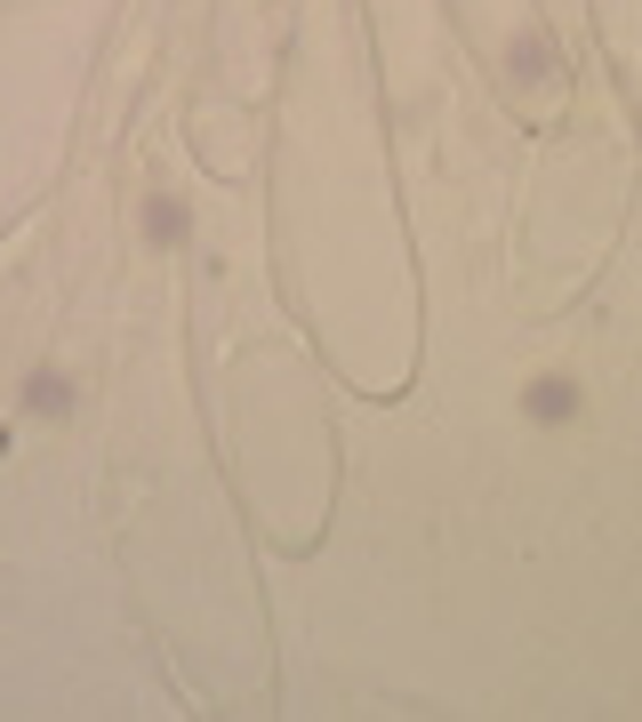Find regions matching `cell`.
<instances>
[{
	"label": "cell",
	"mask_w": 642,
	"mask_h": 722,
	"mask_svg": "<svg viewBox=\"0 0 642 722\" xmlns=\"http://www.w3.org/2000/svg\"><path fill=\"white\" fill-rule=\"evenodd\" d=\"M570 409H578V385H570V378H538V385H530V418L563 426Z\"/></svg>",
	"instance_id": "1"
},
{
	"label": "cell",
	"mask_w": 642,
	"mask_h": 722,
	"mask_svg": "<svg viewBox=\"0 0 642 722\" xmlns=\"http://www.w3.org/2000/svg\"><path fill=\"white\" fill-rule=\"evenodd\" d=\"M73 394H65V378H56V369H40L33 378V409H65Z\"/></svg>",
	"instance_id": "2"
}]
</instances>
